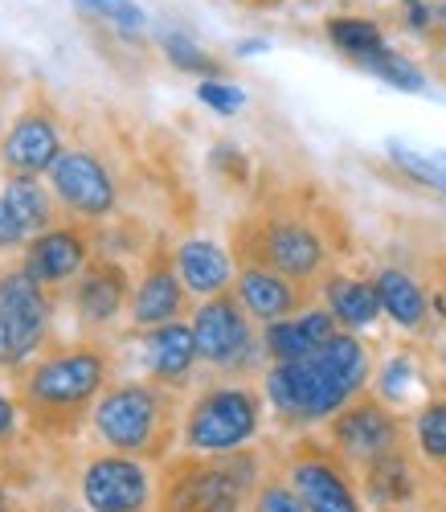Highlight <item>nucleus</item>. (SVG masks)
Returning <instances> with one entry per match:
<instances>
[{
    "mask_svg": "<svg viewBox=\"0 0 446 512\" xmlns=\"http://www.w3.org/2000/svg\"><path fill=\"white\" fill-rule=\"evenodd\" d=\"M238 5H246V9H258V13H271V9L287 5V0H238Z\"/></svg>",
    "mask_w": 446,
    "mask_h": 512,
    "instance_id": "nucleus-36",
    "label": "nucleus"
},
{
    "mask_svg": "<svg viewBox=\"0 0 446 512\" xmlns=\"http://www.w3.org/2000/svg\"><path fill=\"white\" fill-rule=\"evenodd\" d=\"M62 512H91V508H86V504H82V508H62Z\"/></svg>",
    "mask_w": 446,
    "mask_h": 512,
    "instance_id": "nucleus-39",
    "label": "nucleus"
},
{
    "mask_svg": "<svg viewBox=\"0 0 446 512\" xmlns=\"http://www.w3.org/2000/svg\"><path fill=\"white\" fill-rule=\"evenodd\" d=\"M373 381V353L356 332H336L324 349L303 361L266 365L262 394L275 422L291 435H307L324 426L352 398H361Z\"/></svg>",
    "mask_w": 446,
    "mask_h": 512,
    "instance_id": "nucleus-3",
    "label": "nucleus"
},
{
    "mask_svg": "<svg viewBox=\"0 0 446 512\" xmlns=\"http://www.w3.org/2000/svg\"><path fill=\"white\" fill-rule=\"evenodd\" d=\"M17 422H21V406L13 394H0V447H9L17 435Z\"/></svg>",
    "mask_w": 446,
    "mask_h": 512,
    "instance_id": "nucleus-35",
    "label": "nucleus"
},
{
    "mask_svg": "<svg viewBox=\"0 0 446 512\" xmlns=\"http://www.w3.org/2000/svg\"><path fill=\"white\" fill-rule=\"evenodd\" d=\"M160 46H164V54H168V62L176 66V70H185V74H197L201 82L205 78H217L221 74V66L197 46L193 37H185V33H164L160 37Z\"/></svg>",
    "mask_w": 446,
    "mask_h": 512,
    "instance_id": "nucleus-31",
    "label": "nucleus"
},
{
    "mask_svg": "<svg viewBox=\"0 0 446 512\" xmlns=\"http://www.w3.org/2000/svg\"><path fill=\"white\" fill-rule=\"evenodd\" d=\"M234 267H238L234 291H238L242 308L250 312V320L258 328L307 312L311 304H316V295H320V287L295 283V279H287V275H279L271 267H258V263H234Z\"/></svg>",
    "mask_w": 446,
    "mask_h": 512,
    "instance_id": "nucleus-17",
    "label": "nucleus"
},
{
    "mask_svg": "<svg viewBox=\"0 0 446 512\" xmlns=\"http://www.w3.org/2000/svg\"><path fill=\"white\" fill-rule=\"evenodd\" d=\"M46 340H50V324L0 312V369H25L33 357L46 353Z\"/></svg>",
    "mask_w": 446,
    "mask_h": 512,
    "instance_id": "nucleus-25",
    "label": "nucleus"
},
{
    "mask_svg": "<svg viewBox=\"0 0 446 512\" xmlns=\"http://www.w3.org/2000/svg\"><path fill=\"white\" fill-rule=\"evenodd\" d=\"M430 512H438V508H430Z\"/></svg>",
    "mask_w": 446,
    "mask_h": 512,
    "instance_id": "nucleus-41",
    "label": "nucleus"
},
{
    "mask_svg": "<svg viewBox=\"0 0 446 512\" xmlns=\"http://www.w3.org/2000/svg\"><path fill=\"white\" fill-rule=\"evenodd\" d=\"M356 66H365V70H373L377 78H385L389 87H401V91H422L426 87V78H422V70L406 58V54H397V50H377V54H369L365 62H356Z\"/></svg>",
    "mask_w": 446,
    "mask_h": 512,
    "instance_id": "nucleus-29",
    "label": "nucleus"
},
{
    "mask_svg": "<svg viewBox=\"0 0 446 512\" xmlns=\"http://www.w3.org/2000/svg\"><path fill=\"white\" fill-rule=\"evenodd\" d=\"M74 5L86 17L107 21L119 33H144V25H148V13L136 5V0H74Z\"/></svg>",
    "mask_w": 446,
    "mask_h": 512,
    "instance_id": "nucleus-30",
    "label": "nucleus"
},
{
    "mask_svg": "<svg viewBox=\"0 0 446 512\" xmlns=\"http://www.w3.org/2000/svg\"><path fill=\"white\" fill-rule=\"evenodd\" d=\"M62 123L58 107L46 95H33L0 136V173L5 177H46L62 156Z\"/></svg>",
    "mask_w": 446,
    "mask_h": 512,
    "instance_id": "nucleus-13",
    "label": "nucleus"
},
{
    "mask_svg": "<svg viewBox=\"0 0 446 512\" xmlns=\"http://www.w3.org/2000/svg\"><path fill=\"white\" fill-rule=\"evenodd\" d=\"M250 512H307V504L299 500V492L283 476V467L271 463L266 467V476H262V484H258V492H254Z\"/></svg>",
    "mask_w": 446,
    "mask_h": 512,
    "instance_id": "nucleus-28",
    "label": "nucleus"
},
{
    "mask_svg": "<svg viewBox=\"0 0 446 512\" xmlns=\"http://www.w3.org/2000/svg\"><path fill=\"white\" fill-rule=\"evenodd\" d=\"M356 480L369 512H414L430 500V467L418 459L414 443L356 472Z\"/></svg>",
    "mask_w": 446,
    "mask_h": 512,
    "instance_id": "nucleus-16",
    "label": "nucleus"
},
{
    "mask_svg": "<svg viewBox=\"0 0 446 512\" xmlns=\"http://www.w3.org/2000/svg\"><path fill=\"white\" fill-rule=\"evenodd\" d=\"M275 463L283 467V476L291 480L307 512H369L361 496V480H356V472L336 455L328 439L295 435Z\"/></svg>",
    "mask_w": 446,
    "mask_h": 512,
    "instance_id": "nucleus-8",
    "label": "nucleus"
},
{
    "mask_svg": "<svg viewBox=\"0 0 446 512\" xmlns=\"http://www.w3.org/2000/svg\"><path fill=\"white\" fill-rule=\"evenodd\" d=\"M0 512H17V504H13V492L0 484Z\"/></svg>",
    "mask_w": 446,
    "mask_h": 512,
    "instance_id": "nucleus-37",
    "label": "nucleus"
},
{
    "mask_svg": "<svg viewBox=\"0 0 446 512\" xmlns=\"http://www.w3.org/2000/svg\"><path fill=\"white\" fill-rule=\"evenodd\" d=\"M324 439L336 447V455L352 467V472H365V467H373L377 459L410 447V422L381 394L365 390L361 398H352L340 414H332L324 422Z\"/></svg>",
    "mask_w": 446,
    "mask_h": 512,
    "instance_id": "nucleus-9",
    "label": "nucleus"
},
{
    "mask_svg": "<svg viewBox=\"0 0 446 512\" xmlns=\"http://www.w3.org/2000/svg\"><path fill=\"white\" fill-rule=\"evenodd\" d=\"M82 504L91 512H152L156 508V467L131 455H91L78 480Z\"/></svg>",
    "mask_w": 446,
    "mask_h": 512,
    "instance_id": "nucleus-11",
    "label": "nucleus"
},
{
    "mask_svg": "<svg viewBox=\"0 0 446 512\" xmlns=\"http://www.w3.org/2000/svg\"><path fill=\"white\" fill-rule=\"evenodd\" d=\"M25 242H29V230L21 226V218L13 213V205L5 201V193H0V254L25 250Z\"/></svg>",
    "mask_w": 446,
    "mask_h": 512,
    "instance_id": "nucleus-34",
    "label": "nucleus"
},
{
    "mask_svg": "<svg viewBox=\"0 0 446 512\" xmlns=\"http://www.w3.org/2000/svg\"><path fill=\"white\" fill-rule=\"evenodd\" d=\"M266 467L271 459L262 447H242L230 455L176 451L156 467L152 512H250Z\"/></svg>",
    "mask_w": 446,
    "mask_h": 512,
    "instance_id": "nucleus-4",
    "label": "nucleus"
},
{
    "mask_svg": "<svg viewBox=\"0 0 446 512\" xmlns=\"http://www.w3.org/2000/svg\"><path fill=\"white\" fill-rule=\"evenodd\" d=\"M46 181L62 213H74V222H103L119 209V177L91 148H66L46 173Z\"/></svg>",
    "mask_w": 446,
    "mask_h": 512,
    "instance_id": "nucleus-10",
    "label": "nucleus"
},
{
    "mask_svg": "<svg viewBox=\"0 0 446 512\" xmlns=\"http://www.w3.org/2000/svg\"><path fill=\"white\" fill-rule=\"evenodd\" d=\"M324 33H328L332 46L352 62H365L369 54L385 50V33L373 17H328Z\"/></svg>",
    "mask_w": 446,
    "mask_h": 512,
    "instance_id": "nucleus-26",
    "label": "nucleus"
},
{
    "mask_svg": "<svg viewBox=\"0 0 446 512\" xmlns=\"http://www.w3.org/2000/svg\"><path fill=\"white\" fill-rule=\"evenodd\" d=\"M5 201L13 205V213L29 230V238L54 230L62 218V205H58L46 177H5Z\"/></svg>",
    "mask_w": 446,
    "mask_h": 512,
    "instance_id": "nucleus-23",
    "label": "nucleus"
},
{
    "mask_svg": "<svg viewBox=\"0 0 446 512\" xmlns=\"http://www.w3.org/2000/svg\"><path fill=\"white\" fill-rule=\"evenodd\" d=\"M176 267H181V279L197 300H213V295L230 291L234 275H238L230 250L213 238H185L176 246Z\"/></svg>",
    "mask_w": 446,
    "mask_h": 512,
    "instance_id": "nucleus-20",
    "label": "nucleus"
},
{
    "mask_svg": "<svg viewBox=\"0 0 446 512\" xmlns=\"http://www.w3.org/2000/svg\"><path fill=\"white\" fill-rule=\"evenodd\" d=\"M389 160H393L414 185H426V189H434V193L446 197V160L422 156V152H414V148H406V144H389Z\"/></svg>",
    "mask_w": 446,
    "mask_h": 512,
    "instance_id": "nucleus-27",
    "label": "nucleus"
},
{
    "mask_svg": "<svg viewBox=\"0 0 446 512\" xmlns=\"http://www.w3.org/2000/svg\"><path fill=\"white\" fill-rule=\"evenodd\" d=\"M414 361L406 357V353H401V357H393L385 369H381V377H377V390L373 394H381L393 410L401 406V402H406V394H410V386H414Z\"/></svg>",
    "mask_w": 446,
    "mask_h": 512,
    "instance_id": "nucleus-32",
    "label": "nucleus"
},
{
    "mask_svg": "<svg viewBox=\"0 0 446 512\" xmlns=\"http://www.w3.org/2000/svg\"><path fill=\"white\" fill-rule=\"evenodd\" d=\"M131 283L127 267L111 254H95L86 271L70 283V308H74V320L86 336H95L103 328H111L127 308H131Z\"/></svg>",
    "mask_w": 446,
    "mask_h": 512,
    "instance_id": "nucleus-15",
    "label": "nucleus"
},
{
    "mask_svg": "<svg viewBox=\"0 0 446 512\" xmlns=\"http://www.w3.org/2000/svg\"><path fill=\"white\" fill-rule=\"evenodd\" d=\"M262 418H266L262 386H250V377H221L185 402L181 451L230 455L254 447L262 435Z\"/></svg>",
    "mask_w": 446,
    "mask_h": 512,
    "instance_id": "nucleus-6",
    "label": "nucleus"
},
{
    "mask_svg": "<svg viewBox=\"0 0 446 512\" xmlns=\"http://www.w3.org/2000/svg\"><path fill=\"white\" fill-rule=\"evenodd\" d=\"M197 99L201 103H209L213 111H221V115H234L246 99H242V91L238 87H230V82H221V78H205L201 87H197Z\"/></svg>",
    "mask_w": 446,
    "mask_h": 512,
    "instance_id": "nucleus-33",
    "label": "nucleus"
},
{
    "mask_svg": "<svg viewBox=\"0 0 446 512\" xmlns=\"http://www.w3.org/2000/svg\"><path fill=\"white\" fill-rule=\"evenodd\" d=\"M197 365H201V357H197V340H193L189 320L144 332V369L152 381H160V386H168V390L189 386Z\"/></svg>",
    "mask_w": 446,
    "mask_h": 512,
    "instance_id": "nucleus-19",
    "label": "nucleus"
},
{
    "mask_svg": "<svg viewBox=\"0 0 446 512\" xmlns=\"http://www.w3.org/2000/svg\"><path fill=\"white\" fill-rule=\"evenodd\" d=\"M238 50H242V54H254V50H266V41H242Z\"/></svg>",
    "mask_w": 446,
    "mask_h": 512,
    "instance_id": "nucleus-38",
    "label": "nucleus"
},
{
    "mask_svg": "<svg viewBox=\"0 0 446 512\" xmlns=\"http://www.w3.org/2000/svg\"><path fill=\"white\" fill-rule=\"evenodd\" d=\"M377 295H381V312L406 332H422L430 324V295L426 287L401 267H381L373 275Z\"/></svg>",
    "mask_w": 446,
    "mask_h": 512,
    "instance_id": "nucleus-22",
    "label": "nucleus"
},
{
    "mask_svg": "<svg viewBox=\"0 0 446 512\" xmlns=\"http://www.w3.org/2000/svg\"><path fill=\"white\" fill-rule=\"evenodd\" d=\"M91 226L95 222H58L46 234H33L21 250V271L46 291H62L99 254Z\"/></svg>",
    "mask_w": 446,
    "mask_h": 512,
    "instance_id": "nucleus-14",
    "label": "nucleus"
},
{
    "mask_svg": "<svg viewBox=\"0 0 446 512\" xmlns=\"http://www.w3.org/2000/svg\"><path fill=\"white\" fill-rule=\"evenodd\" d=\"M193 340H197V357L205 369L221 377H250L258 373L262 357V328L250 320L242 308L238 291H221L213 300H201L193 308Z\"/></svg>",
    "mask_w": 446,
    "mask_h": 512,
    "instance_id": "nucleus-7",
    "label": "nucleus"
},
{
    "mask_svg": "<svg viewBox=\"0 0 446 512\" xmlns=\"http://www.w3.org/2000/svg\"><path fill=\"white\" fill-rule=\"evenodd\" d=\"M181 394L160 381H111V390L99 398L91 426L107 451L144 459L152 467L172 459V447L181 443Z\"/></svg>",
    "mask_w": 446,
    "mask_h": 512,
    "instance_id": "nucleus-5",
    "label": "nucleus"
},
{
    "mask_svg": "<svg viewBox=\"0 0 446 512\" xmlns=\"http://www.w3.org/2000/svg\"><path fill=\"white\" fill-rule=\"evenodd\" d=\"M17 512H37V508H17Z\"/></svg>",
    "mask_w": 446,
    "mask_h": 512,
    "instance_id": "nucleus-40",
    "label": "nucleus"
},
{
    "mask_svg": "<svg viewBox=\"0 0 446 512\" xmlns=\"http://www.w3.org/2000/svg\"><path fill=\"white\" fill-rule=\"evenodd\" d=\"M320 300L324 308L336 316V324L344 332H365L373 328L385 312H381V295H377V283L373 279H361V275H344V271H332L324 283H320Z\"/></svg>",
    "mask_w": 446,
    "mask_h": 512,
    "instance_id": "nucleus-21",
    "label": "nucleus"
},
{
    "mask_svg": "<svg viewBox=\"0 0 446 512\" xmlns=\"http://www.w3.org/2000/svg\"><path fill=\"white\" fill-rule=\"evenodd\" d=\"M234 263L271 267L295 283L320 287L336 267V238L307 205L303 189H262L254 205L230 226Z\"/></svg>",
    "mask_w": 446,
    "mask_h": 512,
    "instance_id": "nucleus-2",
    "label": "nucleus"
},
{
    "mask_svg": "<svg viewBox=\"0 0 446 512\" xmlns=\"http://www.w3.org/2000/svg\"><path fill=\"white\" fill-rule=\"evenodd\" d=\"M410 443L434 476L446 480V394H430L410 418Z\"/></svg>",
    "mask_w": 446,
    "mask_h": 512,
    "instance_id": "nucleus-24",
    "label": "nucleus"
},
{
    "mask_svg": "<svg viewBox=\"0 0 446 512\" xmlns=\"http://www.w3.org/2000/svg\"><path fill=\"white\" fill-rule=\"evenodd\" d=\"M185 312H189V287L181 279V267H176V246L164 234H156L152 246L144 250V267H140L136 291H131L127 320L131 328L152 332V328L185 320Z\"/></svg>",
    "mask_w": 446,
    "mask_h": 512,
    "instance_id": "nucleus-12",
    "label": "nucleus"
},
{
    "mask_svg": "<svg viewBox=\"0 0 446 512\" xmlns=\"http://www.w3.org/2000/svg\"><path fill=\"white\" fill-rule=\"evenodd\" d=\"M336 332H344L336 324V316L324 304H311L299 316H287L279 324H266L262 328V357H266V365L303 361V357H311L316 349H324Z\"/></svg>",
    "mask_w": 446,
    "mask_h": 512,
    "instance_id": "nucleus-18",
    "label": "nucleus"
},
{
    "mask_svg": "<svg viewBox=\"0 0 446 512\" xmlns=\"http://www.w3.org/2000/svg\"><path fill=\"white\" fill-rule=\"evenodd\" d=\"M115 381V353L107 340L86 336L74 345L50 349L17 369L13 398L21 418L41 439H74L82 422H91L99 398Z\"/></svg>",
    "mask_w": 446,
    "mask_h": 512,
    "instance_id": "nucleus-1",
    "label": "nucleus"
}]
</instances>
